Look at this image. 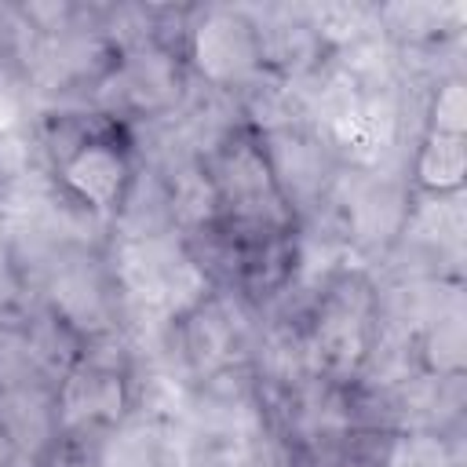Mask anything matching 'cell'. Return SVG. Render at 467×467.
Listing matches in <instances>:
<instances>
[{
	"instance_id": "1",
	"label": "cell",
	"mask_w": 467,
	"mask_h": 467,
	"mask_svg": "<svg viewBox=\"0 0 467 467\" xmlns=\"http://www.w3.org/2000/svg\"><path fill=\"white\" fill-rule=\"evenodd\" d=\"M66 179L73 182V190L91 201V204H109L117 186H120V161L102 150V146H91V150H80L69 164H66Z\"/></svg>"
},
{
	"instance_id": "2",
	"label": "cell",
	"mask_w": 467,
	"mask_h": 467,
	"mask_svg": "<svg viewBox=\"0 0 467 467\" xmlns=\"http://www.w3.org/2000/svg\"><path fill=\"white\" fill-rule=\"evenodd\" d=\"M201 62L212 69V73H226L230 66L237 69L244 58V29L241 26H230V22H219V26H208L201 33Z\"/></svg>"
},
{
	"instance_id": "3",
	"label": "cell",
	"mask_w": 467,
	"mask_h": 467,
	"mask_svg": "<svg viewBox=\"0 0 467 467\" xmlns=\"http://www.w3.org/2000/svg\"><path fill=\"white\" fill-rule=\"evenodd\" d=\"M463 171V150H460V139L456 135H441L427 146L423 161H420V175L431 182V186H452Z\"/></svg>"
},
{
	"instance_id": "4",
	"label": "cell",
	"mask_w": 467,
	"mask_h": 467,
	"mask_svg": "<svg viewBox=\"0 0 467 467\" xmlns=\"http://www.w3.org/2000/svg\"><path fill=\"white\" fill-rule=\"evenodd\" d=\"M460 117H463V91L452 84V88L438 99V128L449 131V135H456V131H460Z\"/></svg>"
},
{
	"instance_id": "5",
	"label": "cell",
	"mask_w": 467,
	"mask_h": 467,
	"mask_svg": "<svg viewBox=\"0 0 467 467\" xmlns=\"http://www.w3.org/2000/svg\"><path fill=\"white\" fill-rule=\"evenodd\" d=\"M15 117H18V106H15L11 91H7V88H0V131H7V128L15 124Z\"/></svg>"
}]
</instances>
